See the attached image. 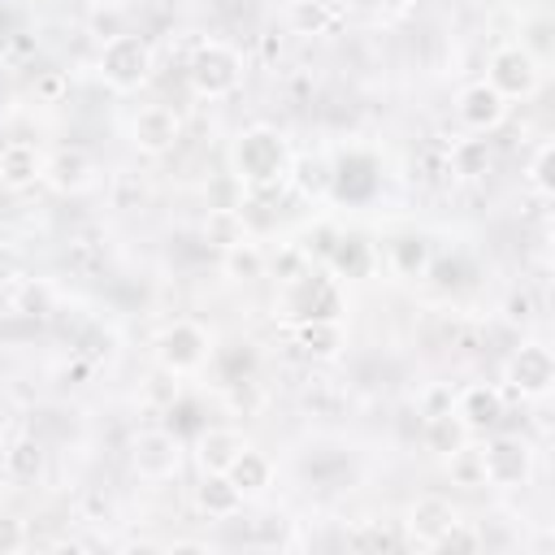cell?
<instances>
[{
    "mask_svg": "<svg viewBox=\"0 0 555 555\" xmlns=\"http://www.w3.org/2000/svg\"><path fill=\"white\" fill-rule=\"evenodd\" d=\"M234 173L247 186L251 199H269L282 191V182L291 178V156H286V139L269 126H251L238 134L234 143Z\"/></svg>",
    "mask_w": 555,
    "mask_h": 555,
    "instance_id": "cell-1",
    "label": "cell"
},
{
    "mask_svg": "<svg viewBox=\"0 0 555 555\" xmlns=\"http://www.w3.org/2000/svg\"><path fill=\"white\" fill-rule=\"evenodd\" d=\"M186 78H191V91L204 95V100H225L238 91L243 82V56L230 48V43H199L191 65H186Z\"/></svg>",
    "mask_w": 555,
    "mask_h": 555,
    "instance_id": "cell-2",
    "label": "cell"
},
{
    "mask_svg": "<svg viewBox=\"0 0 555 555\" xmlns=\"http://www.w3.org/2000/svg\"><path fill=\"white\" fill-rule=\"evenodd\" d=\"M152 74V48L143 35H113L100 43V78L113 87V91H139Z\"/></svg>",
    "mask_w": 555,
    "mask_h": 555,
    "instance_id": "cell-3",
    "label": "cell"
},
{
    "mask_svg": "<svg viewBox=\"0 0 555 555\" xmlns=\"http://www.w3.org/2000/svg\"><path fill=\"white\" fill-rule=\"evenodd\" d=\"M481 468H486V486H499V490H516L529 481L533 473V447L516 434H499L481 447Z\"/></svg>",
    "mask_w": 555,
    "mask_h": 555,
    "instance_id": "cell-4",
    "label": "cell"
},
{
    "mask_svg": "<svg viewBox=\"0 0 555 555\" xmlns=\"http://www.w3.org/2000/svg\"><path fill=\"white\" fill-rule=\"evenodd\" d=\"M507 386L516 399H546L555 386V356L546 343H525L512 351L507 369H503Z\"/></svg>",
    "mask_w": 555,
    "mask_h": 555,
    "instance_id": "cell-5",
    "label": "cell"
},
{
    "mask_svg": "<svg viewBox=\"0 0 555 555\" xmlns=\"http://www.w3.org/2000/svg\"><path fill=\"white\" fill-rule=\"evenodd\" d=\"M486 82H490L503 100H525V95L538 91V82H542V65H538L520 43H507V48H499V52L490 56V65H486Z\"/></svg>",
    "mask_w": 555,
    "mask_h": 555,
    "instance_id": "cell-6",
    "label": "cell"
},
{
    "mask_svg": "<svg viewBox=\"0 0 555 555\" xmlns=\"http://www.w3.org/2000/svg\"><path fill=\"white\" fill-rule=\"evenodd\" d=\"M130 464H134L139 477L165 481V477H173L178 464H182V438H178L173 429H143V434H134V442H130Z\"/></svg>",
    "mask_w": 555,
    "mask_h": 555,
    "instance_id": "cell-7",
    "label": "cell"
},
{
    "mask_svg": "<svg viewBox=\"0 0 555 555\" xmlns=\"http://www.w3.org/2000/svg\"><path fill=\"white\" fill-rule=\"evenodd\" d=\"M156 360H160V369H169L173 377H178V373H195V369L208 360V334H204L195 321H173V325L160 330V338H156Z\"/></svg>",
    "mask_w": 555,
    "mask_h": 555,
    "instance_id": "cell-8",
    "label": "cell"
},
{
    "mask_svg": "<svg viewBox=\"0 0 555 555\" xmlns=\"http://www.w3.org/2000/svg\"><path fill=\"white\" fill-rule=\"evenodd\" d=\"M286 304H291L295 321H308V317L338 321V312H343V295H338V286L325 273H299V278H291Z\"/></svg>",
    "mask_w": 555,
    "mask_h": 555,
    "instance_id": "cell-9",
    "label": "cell"
},
{
    "mask_svg": "<svg viewBox=\"0 0 555 555\" xmlns=\"http://www.w3.org/2000/svg\"><path fill=\"white\" fill-rule=\"evenodd\" d=\"M130 139H134V147L147 152V156L169 152V147L182 139V117H178V108H169V104H147V108H139L134 121H130Z\"/></svg>",
    "mask_w": 555,
    "mask_h": 555,
    "instance_id": "cell-10",
    "label": "cell"
},
{
    "mask_svg": "<svg viewBox=\"0 0 555 555\" xmlns=\"http://www.w3.org/2000/svg\"><path fill=\"white\" fill-rule=\"evenodd\" d=\"M451 408H455V416L468 425V434H486V429H494V425L503 421L507 399H503L499 386H490V382H473V386H464V390L455 395Z\"/></svg>",
    "mask_w": 555,
    "mask_h": 555,
    "instance_id": "cell-11",
    "label": "cell"
},
{
    "mask_svg": "<svg viewBox=\"0 0 555 555\" xmlns=\"http://www.w3.org/2000/svg\"><path fill=\"white\" fill-rule=\"evenodd\" d=\"M373 191H377V165H373V156L351 152V156H343L338 165H330V195H334V199L364 204Z\"/></svg>",
    "mask_w": 555,
    "mask_h": 555,
    "instance_id": "cell-12",
    "label": "cell"
},
{
    "mask_svg": "<svg viewBox=\"0 0 555 555\" xmlns=\"http://www.w3.org/2000/svg\"><path fill=\"white\" fill-rule=\"evenodd\" d=\"M455 117H460L468 130L486 134V130H494V126L507 117V100H503L490 82H473V87L460 91V100H455Z\"/></svg>",
    "mask_w": 555,
    "mask_h": 555,
    "instance_id": "cell-13",
    "label": "cell"
},
{
    "mask_svg": "<svg viewBox=\"0 0 555 555\" xmlns=\"http://www.w3.org/2000/svg\"><path fill=\"white\" fill-rule=\"evenodd\" d=\"M455 520H460V512H455V503L442 499V494H421V499L408 507V533L416 538V546H434Z\"/></svg>",
    "mask_w": 555,
    "mask_h": 555,
    "instance_id": "cell-14",
    "label": "cell"
},
{
    "mask_svg": "<svg viewBox=\"0 0 555 555\" xmlns=\"http://www.w3.org/2000/svg\"><path fill=\"white\" fill-rule=\"evenodd\" d=\"M43 178H48L56 191L78 195V191H87V186L95 182V160H91L82 147H61V152H52V156H48Z\"/></svg>",
    "mask_w": 555,
    "mask_h": 555,
    "instance_id": "cell-15",
    "label": "cell"
},
{
    "mask_svg": "<svg viewBox=\"0 0 555 555\" xmlns=\"http://www.w3.org/2000/svg\"><path fill=\"white\" fill-rule=\"evenodd\" d=\"M43 165H48V156H43L35 143L13 139V143L0 147V186L22 191V186H30V182L43 178Z\"/></svg>",
    "mask_w": 555,
    "mask_h": 555,
    "instance_id": "cell-16",
    "label": "cell"
},
{
    "mask_svg": "<svg viewBox=\"0 0 555 555\" xmlns=\"http://www.w3.org/2000/svg\"><path fill=\"white\" fill-rule=\"evenodd\" d=\"M243 447H247V438H243L238 429L212 425V429H199V438H195V460H199L204 473H225Z\"/></svg>",
    "mask_w": 555,
    "mask_h": 555,
    "instance_id": "cell-17",
    "label": "cell"
},
{
    "mask_svg": "<svg viewBox=\"0 0 555 555\" xmlns=\"http://www.w3.org/2000/svg\"><path fill=\"white\" fill-rule=\"evenodd\" d=\"M195 503H199V512H208V516H234V512L243 507V490H238L225 473H204L199 486H195Z\"/></svg>",
    "mask_w": 555,
    "mask_h": 555,
    "instance_id": "cell-18",
    "label": "cell"
},
{
    "mask_svg": "<svg viewBox=\"0 0 555 555\" xmlns=\"http://www.w3.org/2000/svg\"><path fill=\"white\" fill-rule=\"evenodd\" d=\"M386 256H390L395 273H403V278H421L434 264V251H429V238L425 234H395L386 243Z\"/></svg>",
    "mask_w": 555,
    "mask_h": 555,
    "instance_id": "cell-19",
    "label": "cell"
},
{
    "mask_svg": "<svg viewBox=\"0 0 555 555\" xmlns=\"http://www.w3.org/2000/svg\"><path fill=\"white\" fill-rule=\"evenodd\" d=\"M295 343H299L308 356H317V360H334V356L343 351V325H338V321H317V317H308V321L295 325Z\"/></svg>",
    "mask_w": 555,
    "mask_h": 555,
    "instance_id": "cell-20",
    "label": "cell"
},
{
    "mask_svg": "<svg viewBox=\"0 0 555 555\" xmlns=\"http://www.w3.org/2000/svg\"><path fill=\"white\" fill-rule=\"evenodd\" d=\"M225 477L243 490V499L247 494H260L264 486H269V477H273V464H269V455H260V451H251V447H243L238 455H234V464L225 468Z\"/></svg>",
    "mask_w": 555,
    "mask_h": 555,
    "instance_id": "cell-21",
    "label": "cell"
},
{
    "mask_svg": "<svg viewBox=\"0 0 555 555\" xmlns=\"http://www.w3.org/2000/svg\"><path fill=\"white\" fill-rule=\"evenodd\" d=\"M4 473L13 481H35L43 473V447H39L35 434H22V438H13L4 447Z\"/></svg>",
    "mask_w": 555,
    "mask_h": 555,
    "instance_id": "cell-22",
    "label": "cell"
},
{
    "mask_svg": "<svg viewBox=\"0 0 555 555\" xmlns=\"http://www.w3.org/2000/svg\"><path fill=\"white\" fill-rule=\"evenodd\" d=\"M464 442H468V425L455 416V408H451V412H434V416H425V447H429V451L451 455V451L464 447Z\"/></svg>",
    "mask_w": 555,
    "mask_h": 555,
    "instance_id": "cell-23",
    "label": "cell"
},
{
    "mask_svg": "<svg viewBox=\"0 0 555 555\" xmlns=\"http://www.w3.org/2000/svg\"><path fill=\"white\" fill-rule=\"evenodd\" d=\"M204 238H208L217 251L243 243V238H247L243 212H238V208H208V217H204Z\"/></svg>",
    "mask_w": 555,
    "mask_h": 555,
    "instance_id": "cell-24",
    "label": "cell"
},
{
    "mask_svg": "<svg viewBox=\"0 0 555 555\" xmlns=\"http://www.w3.org/2000/svg\"><path fill=\"white\" fill-rule=\"evenodd\" d=\"M447 169L460 178H481L490 169V143L486 139H460L447 152Z\"/></svg>",
    "mask_w": 555,
    "mask_h": 555,
    "instance_id": "cell-25",
    "label": "cell"
},
{
    "mask_svg": "<svg viewBox=\"0 0 555 555\" xmlns=\"http://www.w3.org/2000/svg\"><path fill=\"white\" fill-rule=\"evenodd\" d=\"M221 264H225V273L234 282H256L264 273V251L251 238H243V243H234V247L221 251Z\"/></svg>",
    "mask_w": 555,
    "mask_h": 555,
    "instance_id": "cell-26",
    "label": "cell"
},
{
    "mask_svg": "<svg viewBox=\"0 0 555 555\" xmlns=\"http://www.w3.org/2000/svg\"><path fill=\"white\" fill-rule=\"evenodd\" d=\"M447 460V473H451V481L455 486H468V490H477V486H486V468H481V447H455L451 455H442Z\"/></svg>",
    "mask_w": 555,
    "mask_h": 555,
    "instance_id": "cell-27",
    "label": "cell"
},
{
    "mask_svg": "<svg viewBox=\"0 0 555 555\" xmlns=\"http://www.w3.org/2000/svg\"><path fill=\"white\" fill-rule=\"evenodd\" d=\"M334 22H338V13L325 0H299V4H291V26L299 35H325Z\"/></svg>",
    "mask_w": 555,
    "mask_h": 555,
    "instance_id": "cell-28",
    "label": "cell"
},
{
    "mask_svg": "<svg viewBox=\"0 0 555 555\" xmlns=\"http://www.w3.org/2000/svg\"><path fill=\"white\" fill-rule=\"evenodd\" d=\"M551 160H555V139H542L538 147H533V156H529V169H525V182L546 199L551 191H555V178H551Z\"/></svg>",
    "mask_w": 555,
    "mask_h": 555,
    "instance_id": "cell-29",
    "label": "cell"
},
{
    "mask_svg": "<svg viewBox=\"0 0 555 555\" xmlns=\"http://www.w3.org/2000/svg\"><path fill=\"white\" fill-rule=\"evenodd\" d=\"M295 186H299L304 195H330V160L304 156V160L295 165Z\"/></svg>",
    "mask_w": 555,
    "mask_h": 555,
    "instance_id": "cell-30",
    "label": "cell"
},
{
    "mask_svg": "<svg viewBox=\"0 0 555 555\" xmlns=\"http://www.w3.org/2000/svg\"><path fill=\"white\" fill-rule=\"evenodd\" d=\"M13 308H17V317H26V321L48 317V312H52V286H48V282H26V286L17 291V299H13Z\"/></svg>",
    "mask_w": 555,
    "mask_h": 555,
    "instance_id": "cell-31",
    "label": "cell"
},
{
    "mask_svg": "<svg viewBox=\"0 0 555 555\" xmlns=\"http://www.w3.org/2000/svg\"><path fill=\"white\" fill-rule=\"evenodd\" d=\"M87 26H91V35L100 43L113 39V35H126V9L121 4H95L91 17H87Z\"/></svg>",
    "mask_w": 555,
    "mask_h": 555,
    "instance_id": "cell-32",
    "label": "cell"
},
{
    "mask_svg": "<svg viewBox=\"0 0 555 555\" xmlns=\"http://www.w3.org/2000/svg\"><path fill=\"white\" fill-rule=\"evenodd\" d=\"M347 546L351 551H390V546H399V538L382 525H360V529L347 533Z\"/></svg>",
    "mask_w": 555,
    "mask_h": 555,
    "instance_id": "cell-33",
    "label": "cell"
},
{
    "mask_svg": "<svg viewBox=\"0 0 555 555\" xmlns=\"http://www.w3.org/2000/svg\"><path fill=\"white\" fill-rule=\"evenodd\" d=\"M429 551H481V529H473V525H464V520H455Z\"/></svg>",
    "mask_w": 555,
    "mask_h": 555,
    "instance_id": "cell-34",
    "label": "cell"
},
{
    "mask_svg": "<svg viewBox=\"0 0 555 555\" xmlns=\"http://www.w3.org/2000/svg\"><path fill=\"white\" fill-rule=\"evenodd\" d=\"M26 546V525L13 512H0V555H13Z\"/></svg>",
    "mask_w": 555,
    "mask_h": 555,
    "instance_id": "cell-35",
    "label": "cell"
},
{
    "mask_svg": "<svg viewBox=\"0 0 555 555\" xmlns=\"http://www.w3.org/2000/svg\"><path fill=\"white\" fill-rule=\"evenodd\" d=\"M503 317H507L512 325H529V321H533V299H529V291H512V295L503 299Z\"/></svg>",
    "mask_w": 555,
    "mask_h": 555,
    "instance_id": "cell-36",
    "label": "cell"
},
{
    "mask_svg": "<svg viewBox=\"0 0 555 555\" xmlns=\"http://www.w3.org/2000/svg\"><path fill=\"white\" fill-rule=\"evenodd\" d=\"M22 273H26V260H22V251H17V247H9V243H0V286L17 282Z\"/></svg>",
    "mask_w": 555,
    "mask_h": 555,
    "instance_id": "cell-37",
    "label": "cell"
},
{
    "mask_svg": "<svg viewBox=\"0 0 555 555\" xmlns=\"http://www.w3.org/2000/svg\"><path fill=\"white\" fill-rule=\"evenodd\" d=\"M35 91H39L48 104H52V100H61V91H65V74H56V69H52V74H43V78L35 82Z\"/></svg>",
    "mask_w": 555,
    "mask_h": 555,
    "instance_id": "cell-38",
    "label": "cell"
},
{
    "mask_svg": "<svg viewBox=\"0 0 555 555\" xmlns=\"http://www.w3.org/2000/svg\"><path fill=\"white\" fill-rule=\"evenodd\" d=\"M451 403H455V395H451L447 386H434V390L425 395V416H434V412H451Z\"/></svg>",
    "mask_w": 555,
    "mask_h": 555,
    "instance_id": "cell-39",
    "label": "cell"
},
{
    "mask_svg": "<svg viewBox=\"0 0 555 555\" xmlns=\"http://www.w3.org/2000/svg\"><path fill=\"white\" fill-rule=\"evenodd\" d=\"M382 9H390V13H403V9H412V0H377Z\"/></svg>",
    "mask_w": 555,
    "mask_h": 555,
    "instance_id": "cell-40",
    "label": "cell"
},
{
    "mask_svg": "<svg viewBox=\"0 0 555 555\" xmlns=\"http://www.w3.org/2000/svg\"><path fill=\"white\" fill-rule=\"evenodd\" d=\"M100 4H121V9H126V0H100Z\"/></svg>",
    "mask_w": 555,
    "mask_h": 555,
    "instance_id": "cell-41",
    "label": "cell"
},
{
    "mask_svg": "<svg viewBox=\"0 0 555 555\" xmlns=\"http://www.w3.org/2000/svg\"><path fill=\"white\" fill-rule=\"evenodd\" d=\"M286 4H299V0H286Z\"/></svg>",
    "mask_w": 555,
    "mask_h": 555,
    "instance_id": "cell-42",
    "label": "cell"
}]
</instances>
